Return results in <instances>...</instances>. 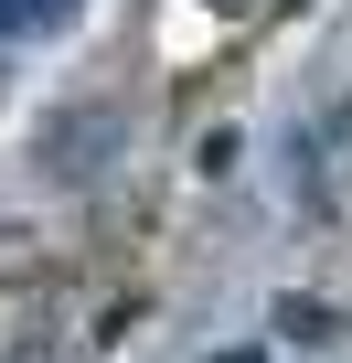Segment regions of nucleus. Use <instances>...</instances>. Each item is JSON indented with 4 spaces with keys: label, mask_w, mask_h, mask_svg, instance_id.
<instances>
[{
    "label": "nucleus",
    "mask_w": 352,
    "mask_h": 363,
    "mask_svg": "<svg viewBox=\"0 0 352 363\" xmlns=\"http://www.w3.org/2000/svg\"><path fill=\"white\" fill-rule=\"evenodd\" d=\"M75 11L86 0H0V43H54V33H75Z\"/></svg>",
    "instance_id": "nucleus-1"
}]
</instances>
